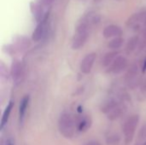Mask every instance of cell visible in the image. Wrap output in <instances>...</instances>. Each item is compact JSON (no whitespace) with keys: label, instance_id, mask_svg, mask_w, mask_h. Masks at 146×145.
Returning a JSON list of instances; mask_svg holds the SVG:
<instances>
[{"label":"cell","instance_id":"52a82bcc","mask_svg":"<svg viewBox=\"0 0 146 145\" xmlns=\"http://www.w3.org/2000/svg\"><path fill=\"white\" fill-rule=\"evenodd\" d=\"M126 25L129 28H134L135 30H143L142 26H146V11L133 14L126 22Z\"/></svg>","mask_w":146,"mask_h":145},{"label":"cell","instance_id":"3957f363","mask_svg":"<svg viewBox=\"0 0 146 145\" xmlns=\"http://www.w3.org/2000/svg\"><path fill=\"white\" fill-rule=\"evenodd\" d=\"M126 107L121 101L111 98L105 101L101 106V111L105 114L110 121H115L119 119L125 112Z\"/></svg>","mask_w":146,"mask_h":145},{"label":"cell","instance_id":"30bf717a","mask_svg":"<svg viewBox=\"0 0 146 145\" xmlns=\"http://www.w3.org/2000/svg\"><path fill=\"white\" fill-rule=\"evenodd\" d=\"M96 57H97V54L95 52H92V53L87 54L83 58V60L81 61V63H80V71L83 73L88 74L91 73L92 68L96 61Z\"/></svg>","mask_w":146,"mask_h":145},{"label":"cell","instance_id":"484cf974","mask_svg":"<svg viewBox=\"0 0 146 145\" xmlns=\"http://www.w3.org/2000/svg\"><path fill=\"white\" fill-rule=\"evenodd\" d=\"M95 1H101V0H95Z\"/></svg>","mask_w":146,"mask_h":145},{"label":"cell","instance_id":"8992f818","mask_svg":"<svg viewBox=\"0 0 146 145\" xmlns=\"http://www.w3.org/2000/svg\"><path fill=\"white\" fill-rule=\"evenodd\" d=\"M48 18H49V14L47 13L46 15L44 16V18L38 23V25L32 35V38L34 42H38V41L44 39L47 36L48 30H49Z\"/></svg>","mask_w":146,"mask_h":145},{"label":"cell","instance_id":"7402d4cb","mask_svg":"<svg viewBox=\"0 0 146 145\" xmlns=\"http://www.w3.org/2000/svg\"><path fill=\"white\" fill-rule=\"evenodd\" d=\"M54 0H38V3L43 7H49L52 4Z\"/></svg>","mask_w":146,"mask_h":145},{"label":"cell","instance_id":"2e32d148","mask_svg":"<svg viewBox=\"0 0 146 145\" xmlns=\"http://www.w3.org/2000/svg\"><path fill=\"white\" fill-rule=\"evenodd\" d=\"M141 43L139 42V38L138 37H133L129 39L127 44V54H132L133 51H135L137 50V48L139 46H140Z\"/></svg>","mask_w":146,"mask_h":145},{"label":"cell","instance_id":"ffe728a7","mask_svg":"<svg viewBox=\"0 0 146 145\" xmlns=\"http://www.w3.org/2000/svg\"><path fill=\"white\" fill-rule=\"evenodd\" d=\"M120 142H121V138L117 133L110 135L106 139V143L108 145H118Z\"/></svg>","mask_w":146,"mask_h":145},{"label":"cell","instance_id":"7a4b0ae2","mask_svg":"<svg viewBox=\"0 0 146 145\" xmlns=\"http://www.w3.org/2000/svg\"><path fill=\"white\" fill-rule=\"evenodd\" d=\"M58 130L65 138H73L77 132L75 118L69 113H62L58 120Z\"/></svg>","mask_w":146,"mask_h":145},{"label":"cell","instance_id":"44dd1931","mask_svg":"<svg viewBox=\"0 0 146 145\" xmlns=\"http://www.w3.org/2000/svg\"><path fill=\"white\" fill-rule=\"evenodd\" d=\"M139 96L142 97V100L146 98V79L141 82L139 85Z\"/></svg>","mask_w":146,"mask_h":145},{"label":"cell","instance_id":"d4e9b609","mask_svg":"<svg viewBox=\"0 0 146 145\" xmlns=\"http://www.w3.org/2000/svg\"><path fill=\"white\" fill-rule=\"evenodd\" d=\"M6 145H15V143H14L12 140L8 139V140L6 141Z\"/></svg>","mask_w":146,"mask_h":145},{"label":"cell","instance_id":"8fae6325","mask_svg":"<svg viewBox=\"0 0 146 145\" xmlns=\"http://www.w3.org/2000/svg\"><path fill=\"white\" fill-rule=\"evenodd\" d=\"M10 74L15 83L16 84L20 83V81L23 77V68L20 61L18 60L13 61L10 69Z\"/></svg>","mask_w":146,"mask_h":145},{"label":"cell","instance_id":"7c38bea8","mask_svg":"<svg viewBox=\"0 0 146 145\" xmlns=\"http://www.w3.org/2000/svg\"><path fill=\"white\" fill-rule=\"evenodd\" d=\"M122 34V29L117 25H109L107 26L103 32V35L105 38L120 37Z\"/></svg>","mask_w":146,"mask_h":145},{"label":"cell","instance_id":"9a60e30c","mask_svg":"<svg viewBox=\"0 0 146 145\" xmlns=\"http://www.w3.org/2000/svg\"><path fill=\"white\" fill-rule=\"evenodd\" d=\"M13 107H14V103L12 101H10L7 107L5 108L4 109V112L3 114V117H2V120H1V124H0V128L1 130L3 129V127L5 126V125L8 123L9 121V116H10V114H11V111L13 109Z\"/></svg>","mask_w":146,"mask_h":145},{"label":"cell","instance_id":"277c9868","mask_svg":"<svg viewBox=\"0 0 146 145\" xmlns=\"http://www.w3.org/2000/svg\"><path fill=\"white\" fill-rule=\"evenodd\" d=\"M139 116L138 115H133L130 116L124 123L123 126V135L126 145H129L133 140L136 129L139 126Z\"/></svg>","mask_w":146,"mask_h":145},{"label":"cell","instance_id":"5b68a950","mask_svg":"<svg viewBox=\"0 0 146 145\" xmlns=\"http://www.w3.org/2000/svg\"><path fill=\"white\" fill-rule=\"evenodd\" d=\"M125 83L129 89H135L140 85L141 81L139 78V70L136 64H133L127 69L125 75Z\"/></svg>","mask_w":146,"mask_h":145},{"label":"cell","instance_id":"4fadbf2b","mask_svg":"<svg viewBox=\"0 0 146 145\" xmlns=\"http://www.w3.org/2000/svg\"><path fill=\"white\" fill-rule=\"evenodd\" d=\"M29 102H30L29 95L24 96L22 97V99L21 100L20 106H19V121H20V123H22L25 119V116H26V114H27V109L29 106Z\"/></svg>","mask_w":146,"mask_h":145},{"label":"cell","instance_id":"603a6c76","mask_svg":"<svg viewBox=\"0 0 146 145\" xmlns=\"http://www.w3.org/2000/svg\"><path fill=\"white\" fill-rule=\"evenodd\" d=\"M84 145H101V144L98 142V141H96V140H92V141H90V142H87L86 144H85Z\"/></svg>","mask_w":146,"mask_h":145},{"label":"cell","instance_id":"ba28073f","mask_svg":"<svg viewBox=\"0 0 146 145\" xmlns=\"http://www.w3.org/2000/svg\"><path fill=\"white\" fill-rule=\"evenodd\" d=\"M128 66V61L124 56H117L114 62L108 67L107 73H112V74H118L122 73L124 70L127 68Z\"/></svg>","mask_w":146,"mask_h":145},{"label":"cell","instance_id":"d6986e66","mask_svg":"<svg viewBox=\"0 0 146 145\" xmlns=\"http://www.w3.org/2000/svg\"><path fill=\"white\" fill-rule=\"evenodd\" d=\"M135 145H146V124L139 130Z\"/></svg>","mask_w":146,"mask_h":145},{"label":"cell","instance_id":"ac0fdd59","mask_svg":"<svg viewBox=\"0 0 146 145\" xmlns=\"http://www.w3.org/2000/svg\"><path fill=\"white\" fill-rule=\"evenodd\" d=\"M123 43H124V38H122L121 36L115 37L108 43V47L112 50H117L122 46Z\"/></svg>","mask_w":146,"mask_h":145},{"label":"cell","instance_id":"e0dca14e","mask_svg":"<svg viewBox=\"0 0 146 145\" xmlns=\"http://www.w3.org/2000/svg\"><path fill=\"white\" fill-rule=\"evenodd\" d=\"M117 56H118V52L116 51H110L106 53L102 58V65L104 67H109L117 57Z\"/></svg>","mask_w":146,"mask_h":145},{"label":"cell","instance_id":"9c48e42d","mask_svg":"<svg viewBox=\"0 0 146 145\" xmlns=\"http://www.w3.org/2000/svg\"><path fill=\"white\" fill-rule=\"evenodd\" d=\"M75 121H76V129L77 132H87L92 124V117L86 114H83L80 113V115L77 117H75Z\"/></svg>","mask_w":146,"mask_h":145},{"label":"cell","instance_id":"cb8c5ba5","mask_svg":"<svg viewBox=\"0 0 146 145\" xmlns=\"http://www.w3.org/2000/svg\"><path fill=\"white\" fill-rule=\"evenodd\" d=\"M142 71L143 72L146 71V59L144 60V63H143V66H142Z\"/></svg>","mask_w":146,"mask_h":145},{"label":"cell","instance_id":"5bb4252c","mask_svg":"<svg viewBox=\"0 0 146 145\" xmlns=\"http://www.w3.org/2000/svg\"><path fill=\"white\" fill-rule=\"evenodd\" d=\"M43 6L39 3H31V11L35 18V20L39 22L41 21L44 16L46 15L47 13H44V9H43Z\"/></svg>","mask_w":146,"mask_h":145},{"label":"cell","instance_id":"6da1fadb","mask_svg":"<svg viewBox=\"0 0 146 145\" xmlns=\"http://www.w3.org/2000/svg\"><path fill=\"white\" fill-rule=\"evenodd\" d=\"M100 21V18L98 15L89 14L84 16L81 21L79 22L76 27V32L73 38L72 41V49L73 50H80L86 44L88 35L89 30L91 27L98 24Z\"/></svg>","mask_w":146,"mask_h":145}]
</instances>
